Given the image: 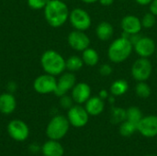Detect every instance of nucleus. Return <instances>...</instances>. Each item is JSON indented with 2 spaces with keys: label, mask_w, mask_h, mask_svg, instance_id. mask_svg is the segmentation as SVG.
Returning <instances> with one entry per match:
<instances>
[{
  "label": "nucleus",
  "mask_w": 157,
  "mask_h": 156,
  "mask_svg": "<svg viewBox=\"0 0 157 156\" xmlns=\"http://www.w3.org/2000/svg\"><path fill=\"white\" fill-rule=\"evenodd\" d=\"M109 94H110V93H109V91H107L106 89H101V90L99 91L98 97H99L100 98H102L103 100H105V99H108V98H109Z\"/></svg>",
  "instance_id": "nucleus-32"
},
{
  "label": "nucleus",
  "mask_w": 157,
  "mask_h": 156,
  "mask_svg": "<svg viewBox=\"0 0 157 156\" xmlns=\"http://www.w3.org/2000/svg\"><path fill=\"white\" fill-rule=\"evenodd\" d=\"M111 120L114 123L123 122L126 120V109L121 108H113L111 109Z\"/></svg>",
  "instance_id": "nucleus-26"
},
{
  "label": "nucleus",
  "mask_w": 157,
  "mask_h": 156,
  "mask_svg": "<svg viewBox=\"0 0 157 156\" xmlns=\"http://www.w3.org/2000/svg\"><path fill=\"white\" fill-rule=\"evenodd\" d=\"M132 51L133 44L128 38L122 36L110 43L108 49V57L113 63H121L130 58Z\"/></svg>",
  "instance_id": "nucleus-3"
},
{
  "label": "nucleus",
  "mask_w": 157,
  "mask_h": 156,
  "mask_svg": "<svg viewBox=\"0 0 157 156\" xmlns=\"http://www.w3.org/2000/svg\"><path fill=\"white\" fill-rule=\"evenodd\" d=\"M56 86V76L46 73L37 76L33 81V89L40 95H48L51 93H54Z\"/></svg>",
  "instance_id": "nucleus-7"
},
{
  "label": "nucleus",
  "mask_w": 157,
  "mask_h": 156,
  "mask_svg": "<svg viewBox=\"0 0 157 156\" xmlns=\"http://www.w3.org/2000/svg\"><path fill=\"white\" fill-rule=\"evenodd\" d=\"M9 136L17 142H24L29 135V126L21 120H13L7 125Z\"/></svg>",
  "instance_id": "nucleus-12"
},
{
  "label": "nucleus",
  "mask_w": 157,
  "mask_h": 156,
  "mask_svg": "<svg viewBox=\"0 0 157 156\" xmlns=\"http://www.w3.org/2000/svg\"><path fill=\"white\" fill-rule=\"evenodd\" d=\"M115 0H98V2L104 6H111L113 3H114Z\"/></svg>",
  "instance_id": "nucleus-34"
},
{
  "label": "nucleus",
  "mask_w": 157,
  "mask_h": 156,
  "mask_svg": "<svg viewBox=\"0 0 157 156\" xmlns=\"http://www.w3.org/2000/svg\"><path fill=\"white\" fill-rule=\"evenodd\" d=\"M143 28L144 29H151L153 28L156 23V17L152 14L151 12H147L144 15V17L141 19Z\"/></svg>",
  "instance_id": "nucleus-27"
},
{
  "label": "nucleus",
  "mask_w": 157,
  "mask_h": 156,
  "mask_svg": "<svg viewBox=\"0 0 157 156\" xmlns=\"http://www.w3.org/2000/svg\"><path fill=\"white\" fill-rule=\"evenodd\" d=\"M121 28L123 30V36L127 38L131 35L140 34L143 25L138 17L134 15H126L121 21Z\"/></svg>",
  "instance_id": "nucleus-13"
},
{
  "label": "nucleus",
  "mask_w": 157,
  "mask_h": 156,
  "mask_svg": "<svg viewBox=\"0 0 157 156\" xmlns=\"http://www.w3.org/2000/svg\"><path fill=\"white\" fill-rule=\"evenodd\" d=\"M40 65L44 73L59 76L66 70L65 59L55 50H47L40 56Z\"/></svg>",
  "instance_id": "nucleus-2"
},
{
  "label": "nucleus",
  "mask_w": 157,
  "mask_h": 156,
  "mask_svg": "<svg viewBox=\"0 0 157 156\" xmlns=\"http://www.w3.org/2000/svg\"><path fill=\"white\" fill-rule=\"evenodd\" d=\"M17 108V100L10 92L0 95V112L4 115H9L15 111Z\"/></svg>",
  "instance_id": "nucleus-16"
},
{
  "label": "nucleus",
  "mask_w": 157,
  "mask_h": 156,
  "mask_svg": "<svg viewBox=\"0 0 157 156\" xmlns=\"http://www.w3.org/2000/svg\"><path fill=\"white\" fill-rule=\"evenodd\" d=\"M149 12L157 17V0H153L149 4Z\"/></svg>",
  "instance_id": "nucleus-31"
},
{
  "label": "nucleus",
  "mask_w": 157,
  "mask_h": 156,
  "mask_svg": "<svg viewBox=\"0 0 157 156\" xmlns=\"http://www.w3.org/2000/svg\"><path fill=\"white\" fill-rule=\"evenodd\" d=\"M85 108L89 116H98L104 111L105 102L98 96H91V97L85 103Z\"/></svg>",
  "instance_id": "nucleus-17"
},
{
  "label": "nucleus",
  "mask_w": 157,
  "mask_h": 156,
  "mask_svg": "<svg viewBox=\"0 0 157 156\" xmlns=\"http://www.w3.org/2000/svg\"><path fill=\"white\" fill-rule=\"evenodd\" d=\"M68 20L75 29L81 31L87 30L92 24V18L89 13L80 7H75L70 11Z\"/></svg>",
  "instance_id": "nucleus-6"
},
{
  "label": "nucleus",
  "mask_w": 157,
  "mask_h": 156,
  "mask_svg": "<svg viewBox=\"0 0 157 156\" xmlns=\"http://www.w3.org/2000/svg\"><path fill=\"white\" fill-rule=\"evenodd\" d=\"M155 41L147 36H140V38L133 43V51L139 57L149 58L156 51Z\"/></svg>",
  "instance_id": "nucleus-8"
},
{
  "label": "nucleus",
  "mask_w": 157,
  "mask_h": 156,
  "mask_svg": "<svg viewBox=\"0 0 157 156\" xmlns=\"http://www.w3.org/2000/svg\"><path fill=\"white\" fill-rule=\"evenodd\" d=\"M129 90V84L125 79H117L109 86V93L114 97H121Z\"/></svg>",
  "instance_id": "nucleus-21"
},
{
  "label": "nucleus",
  "mask_w": 157,
  "mask_h": 156,
  "mask_svg": "<svg viewBox=\"0 0 157 156\" xmlns=\"http://www.w3.org/2000/svg\"><path fill=\"white\" fill-rule=\"evenodd\" d=\"M135 93L140 98H148L152 94V89L146 82H138L135 86Z\"/></svg>",
  "instance_id": "nucleus-25"
},
{
  "label": "nucleus",
  "mask_w": 157,
  "mask_h": 156,
  "mask_svg": "<svg viewBox=\"0 0 157 156\" xmlns=\"http://www.w3.org/2000/svg\"><path fill=\"white\" fill-rule=\"evenodd\" d=\"M68 45L76 51H83L90 46V38L85 31L73 30L67 36Z\"/></svg>",
  "instance_id": "nucleus-10"
},
{
  "label": "nucleus",
  "mask_w": 157,
  "mask_h": 156,
  "mask_svg": "<svg viewBox=\"0 0 157 156\" xmlns=\"http://www.w3.org/2000/svg\"><path fill=\"white\" fill-rule=\"evenodd\" d=\"M76 84V76L72 72H63L59 75L57 79V86L54 91V95L58 97L66 95L69 91L73 89Z\"/></svg>",
  "instance_id": "nucleus-11"
},
{
  "label": "nucleus",
  "mask_w": 157,
  "mask_h": 156,
  "mask_svg": "<svg viewBox=\"0 0 157 156\" xmlns=\"http://www.w3.org/2000/svg\"><path fill=\"white\" fill-rule=\"evenodd\" d=\"M146 156H156V155H154V154H149V155H146Z\"/></svg>",
  "instance_id": "nucleus-37"
},
{
  "label": "nucleus",
  "mask_w": 157,
  "mask_h": 156,
  "mask_svg": "<svg viewBox=\"0 0 157 156\" xmlns=\"http://www.w3.org/2000/svg\"><path fill=\"white\" fill-rule=\"evenodd\" d=\"M63 1H64V2H67V1H70V0H63Z\"/></svg>",
  "instance_id": "nucleus-39"
},
{
  "label": "nucleus",
  "mask_w": 157,
  "mask_h": 156,
  "mask_svg": "<svg viewBox=\"0 0 157 156\" xmlns=\"http://www.w3.org/2000/svg\"><path fill=\"white\" fill-rule=\"evenodd\" d=\"M98 72H99V74H100L101 76L108 77V76L111 75V74L113 73V68L109 63H103V64H101L99 66Z\"/></svg>",
  "instance_id": "nucleus-30"
},
{
  "label": "nucleus",
  "mask_w": 157,
  "mask_h": 156,
  "mask_svg": "<svg viewBox=\"0 0 157 156\" xmlns=\"http://www.w3.org/2000/svg\"><path fill=\"white\" fill-rule=\"evenodd\" d=\"M6 87H7V89H8V92L13 93V92H15V91L17 90V84H16L15 82L11 81V82H9V83L7 84Z\"/></svg>",
  "instance_id": "nucleus-33"
},
{
  "label": "nucleus",
  "mask_w": 157,
  "mask_h": 156,
  "mask_svg": "<svg viewBox=\"0 0 157 156\" xmlns=\"http://www.w3.org/2000/svg\"><path fill=\"white\" fill-rule=\"evenodd\" d=\"M60 106L63 108V109H69L70 108H72L74 106V100L72 98L71 96H68L67 94L64 96L60 97Z\"/></svg>",
  "instance_id": "nucleus-29"
},
{
  "label": "nucleus",
  "mask_w": 157,
  "mask_h": 156,
  "mask_svg": "<svg viewBox=\"0 0 157 156\" xmlns=\"http://www.w3.org/2000/svg\"><path fill=\"white\" fill-rule=\"evenodd\" d=\"M121 1H125V0H121Z\"/></svg>",
  "instance_id": "nucleus-40"
},
{
  "label": "nucleus",
  "mask_w": 157,
  "mask_h": 156,
  "mask_svg": "<svg viewBox=\"0 0 157 156\" xmlns=\"http://www.w3.org/2000/svg\"><path fill=\"white\" fill-rule=\"evenodd\" d=\"M46 22L52 28L63 26L69 19V8L63 0H48L43 9Z\"/></svg>",
  "instance_id": "nucleus-1"
},
{
  "label": "nucleus",
  "mask_w": 157,
  "mask_h": 156,
  "mask_svg": "<svg viewBox=\"0 0 157 156\" xmlns=\"http://www.w3.org/2000/svg\"><path fill=\"white\" fill-rule=\"evenodd\" d=\"M153 64L149 58L140 57L132 65L131 74L137 82H146L152 75Z\"/></svg>",
  "instance_id": "nucleus-5"
},
{
  "label": "nucleus",
  "mask_w": 157,
  "mask_h": 156,
  "mask_svg": "<svg viewBox=\"0 0 157 156\" xmlns=\"http://www.w3.org/2000/svg\"><path fill=\"white\" fill-rule=\"evenodd\" d=\"M84 64L85 63L82 60V57L77 56V55H72L65 60L66 70L69 72H72V73L81 70L83 68Z\"/></svg>",
  "instance_id": "nucleus-22"
},
{
  "label": "nucleus",
  "mask_w": 157,
  "mask_h": 156,
  "mask_svg": "<svg viewBox=\"0 0 157 156\" xmlns=\"http://www.w3.org/2000/svg\"><path fill=\"white\" fill-rule=\"evenodd\" d=\"M143 117L142 110L138 107H130L126 109V120L138 124Z\"/></svg>",
  "instance_id": "nucleus-23"
},
{
  "label": "nucleus",
  "mask_w": 157,
  "mask_h": 156,
  "mask_svg": "<svg viewBox=\"0 0 157 156\" xmlns=\"http://www.w3.org/2000/svg\"><path fill=\"white\" fill-rule=\"evenodd\" d=\"M69 127L70 123L67 117L56 115L49 121L46 128V135L50 140L59 141L67 134Z\"/></svg>",
  "instance_id": "nucleus-4"
},
{
  "label": "nucleus",
  "mask_w": 157,
  "mask_h": 156,
  "mask_svg": "<svg viewBox=\"0 0 157 156\" xmlns=\"http://www.w3.org/2000/svg\"><path fill=\"white\" fill-rule=\"evenodd\" d=\"M155 55H156V59H157V48H156V51H155Z\"/></svg>",
  "instance_id": "nucleus-38"
},
{
  "label": "nucleus",
  "mask_w": 157,
  "mask_h": 156,
  "mask_svg": "<svg viewBox=\"0 0 157 156\" xmlns=\"http://www.w3.org/2000/svg\"><path fill=\"white\" fill-rule=\"evenodd\" d=\"M91 86L87 83L79 82L76 83L71 90V97L75 103L82 105L91 97Z\"/></svg>",
  "instance_id": "nucleus-15"
},
{
  "label": "nucleus",
  "mask_w": 157,
  "mask_h": 156,
  "mask_svg": "<svg viewBox=\"0 0 157 156\" xmlns=\"http://www.w3.org/2000/svg\"><path fill=\"white\" fill-rule=\"evenodd\" d=\"M67 119L70 125L75 128H82L86 126L89 120V114L86 109L81 105H74L67 111Z\"/></svg>",
  "instance_id": "nucleus-9"
},
{
  "label": "nucleus",
  "mask_w": 157,
  "mask_h": 156,
  "mask_svg": "<svg viewBox=\"0 0 157 156\" xmlns=\"http://www.w3.org/2000/svg\"><path fill=\"white\" fill-rule=\"evenodd\" d=\"M153 0H135V2L140 6H149Z\"/></svg>",
  "instance_id": "nucleus-35"
},
{
  "label": "nucleus",
  "mask_w": 157,
  "mask_h": 156,
  "mask_svg": "<svg viewBox=\"0 0 157 156\" xmlns=\"http://www.w3.org/2000/svg\"><path fill=\"white\" fill-rule=\"evenodd\" d=\"M81 57H82L84 63L90 67L96 66L99 62V54H98V51L95 50L94 48L88 47L86 50H84L82 51Z\"/></svg>",
  "instance_id": "nucleus-20"
},
{
  "label": "nucleus",
  "mask_w": 157,
  "mask_h": 156,
  "mask_svg": "<svg viewBox=\"0 0 157 156\" xmlns=\"http://www.w3.org/2000/svg\"><path fill=\"white\" fill-rule=\"evenodd\" d=\"M41 152L44 156H63L64 154L63 147L55 140L46 142L41 147Z\"/></svg>",
  "instance_id": "nucleus-19"
},
{
  "label": "nucleus",
  "mask_w": 157,
  "mask_h": 156,
  "mask_svg": "<svg viewBox=\"0 0 157 156\" xmlns=\"http://www.w3.org/2000/svg\"><path fill=\"white\" fill-rule=\"evenodd\" d=\"M81 2H83L84 4H87V5H90V4H95L97 2H98V0H80Z\"/></svg>",
  "instance_id": "nucleus-36"
},
{
  "label": "nucleus",
  "mask_w": 157,
  "mask_h": 156,
  "mask_svg": "<svg viewBox=\"0 0 157 156\" xmlns=\"http://www.w3.org/2000/svg\"><path fill=\"white\" fill-rule=\"evenodd\" d=\"M28 6L33 10H42L48 3V0H27Z\"/></svg>",
  "instance_id": "nucleus-28"
},
{
  "label": "nucleus",
  "mask_w": 157,
  "mask_h": 156,
  "mask_svg": "<svg viewBox=\"0 0 157 156\" xmlns=\"http://www.w3.org/2000/svg\"><path fill=\"white\" fill-rule=\"evenodd\" d=\"M137 131V124L129 121V120H124L123 122L121 123L120 126V133L123 137H130L132 136L135 131Z\"/></svg>",
  "instance_id": "nucleus-24"
},
{
  "label": "nucleus",
  "mask_w": 157,
  "mask_h": 156,
  "mask_svg": "<svg viewBox=\"0 0 157 156\" xmlns=\"http://www.w3.org/2000/svg\"><path fill=\"white\" fill-rule=\"evenodd\" d=\"M96 36L102 41L109 40L114 34V28L109 21H101L96 28Z\"/></svg>",
  "instance_id": "nucleus-18"
},
{
  "label": "nucleus",
  "mask_w": 157,
  "mask_h": 156,
  "mask_svg": "<svg viewBox=\"0 0 157 156\" xmlns=\"http://www.w3.org/2000/svg\"><path fill=\"white\" fill-rule=\"evenodd\" d=\"M137 131L146 138L157 136V116L149 115L143 117L137 124Z\"/></svg>",
  "instance_id": "nucleus-14"
}]
</instances>
